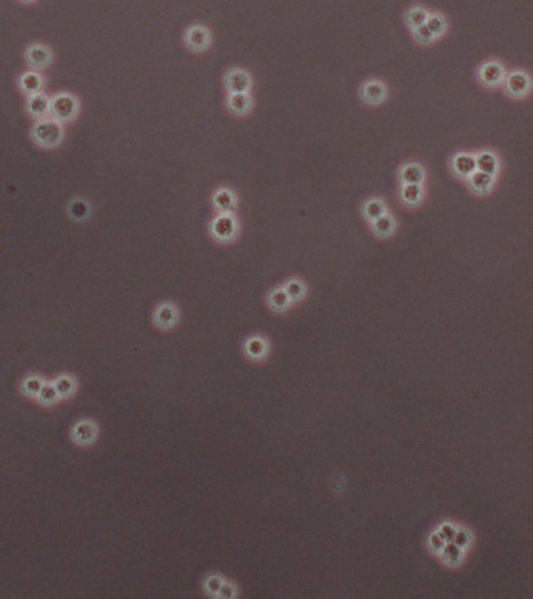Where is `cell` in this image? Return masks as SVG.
Listing matches in <instances>:
<instances>
[{
  "instance_id": "d6a6232c",
  "label": "cell",
  "mask_w": 533,
  "mask_h": 599,
  "mask_svg": "<svg viewBox=\"0 0 533 599\" xmlns=\"http://www.w3.org/2000/svg\"><path fill=\"white\" fill-rule=\"evenodd\" d=\"M412 36H413V39H415V43L420 44V46H432L436 41V38L432 35V32H430V30L428 28V26H423V27H418L415 30H412Z\"/></svg>"
},
{
  "instance_id": "f546056e",
  "label": "cell",
  "mask_w": 533,
  "mask_h": 599,
  "mask_svg": "<svg viewBox=\"0 0 533 599\" xmlns=\"http://www.w3.org/2000/svg\"><path fill=\"white\" fill-rule=\"evenodd\" d=\"M428 28L432 32V35L435 36L436 39L443 38V36L446 35L447 32V19L445 14L439 13V11H430V16L426 22Z\"/></svg>"
},
{
  "instance_id": "d4e9b609",
  "label": "cell",
  "mask_w": 533,
  "mask_h": 599,
  "mask_svg": "<svg viewBox=\"0 0 533 599\" xmlns=\"http://www.w3.org/2000/svg\"><path fill=\"white\" fill-rule=\"evenodd\" d=\"M430 16V10L428 7H424V5H412L405 10L404 13V22L407 28L415 30L418 27L426 26V22Z\"/></svg>"
},
{
  "instance_id": "7c38bea8",
  "label": "cell",
  "mask_w": 533,
  "mask_h": 599,
  "mask_svg": "<svg viewBox=\"0 0 533 599\" xmlns=\"http://www.w3.org/2000/svg\"><path fill=\"white\" fill-rule=\"evenodd\" d=\"M225 108L231 116L234 117H247L254 108V99L251 92H241V94H226Z\"/></svg>"
},
{
  "instance_id": "d6986e66",
  "label": "cell",
  "mask_w": 533,
  "mask_h": 599,
  "mask_svg": "<svg viewBox=\"0 0 533 599\" xmlns=\"http://www.w3.org/2000/svg\"><path fill=\"white\" fill-rule=\"evenodd\" d=\"M26 111L34 121L47 117L50 115V97L46 92L28 95L26 100Z\"/></svg>"
},
{
  "instance_id": "6da1fadb",
  "label": "cell",
  "mask_w": 533,
  "mask_h": 599,
  "mask_svg": "<svg viewBox=\"0 0 533 599\" xmlns=\"http://www.w3.org/2000/svg\"><path fill=\"white\" fill-rule=\"evenodd\" d=\"M64 124L58 122L57 119L50 116L38 119V121H34V124L32 125V128H30V139L38 147L46 150H53L59 147L64 142Z\"/></svg>"
},
{
  "instance_id": "603a6c76",
  "label": "cell",
  "mask_w": 533,
  "mask_h": 599,
  "mask_svg": "<svg viewBox=\"0 0 533 599\" xmlns=\"http://www.w3.org/2000/svg\"><path fill=\"white\" fill-rule=\"evenodd\" d=\"M477 159V170H482L488 175H493L498 178L501 172V158L498 153H494L493 150H482V152L476 153Z\"/></svg>"
},
{
  "instance_id": "8992f818",
  "label": "cell",
  "mask_w": 533,
  "mask_h": 599,
  "mask_svg": "<svg viewBox=\"0 0 533 599\" xmlns=\"http://www.w3.org/2000/svg\"><path fill=\"white\" fill-rule=\"evenodd\" d=\"M357 92L362 104L367 106H381L387 101L388 95H390V89H388V85L384 80L367 79L361 83Z\"/></svg>"
},
{
  "instance_id": "ba28073f",
  "label": "cell",
  "mask_w": 533,
  "mask_h": 599,
  "mask_svg": "<svg viewBox=\"0 0 533 599\" xmlns=\"http://www.w3.org/2000/svg\"><path fill=\"white\" fill-rule=\"evenodd\" d=\"M504 91L510 99L523 100L532 92L533 80L525 70L508 72L504 80Z\"/></svg>"
},
{
  "instance_id": "484cf974",
  "label": "cell",
  "mask_w": 533,
  "mask_h": 599,
  "mask_svg": "<svg viewBox=\"0 0 533 599\" xmlns=\"http://www.w3.org/2000/svg\"><path fill=\"white\" fill-rule=\"evenodd\" d=\"M153 319H154V323H157L159 328L169 329L178 322V309H177L175 304L163 303V304H159L157 311H154Z\"/></svg>"
},
{
  "instance_id": "277c9868",
  "label": "cell",
  "mask_w": 533,
  "mask_h": 599,
  "mask_svg": "<svg viewBox=\"0 0 533 599\" xmlns=\"http://www.w3.org/2000/svg\"><path fill=\"white\" fill-rule=\"evenodd\" d=\"M214 41L212 30L206 23H190L183 32V44L192 53H205L211 49Z\"/></svg>"
},
{
  "instance_id": "4316f807",
  "label": "cell",
  "mask_w": 533,
  "mask_h": 599,
  "mask_svg": "<svg viewBox=\"0 0 533 599\" xmlns=\"http://www.w3.org/2000/svg\"><path fill=\"white\" fill-rule=\"evenodd\" d=\"M36 403H38L41 407H44V409H53V407H57L58 404L63 403L61 397H59L55 386H53L52 380H49L41 389V392L38 393V397H36Z\"/></svg>"
},
{
  "instance_id": "44dd1931",
  "label": "cell",
  "mask_w": 533,
  "mask_h": 599,
  "mask_svg": "<svg viewBox=\"0 0 533 599\" xmlns=\"http://www.w3.org/2000/svg\"><path fill=\"white\" fill-rule=\"evenodd\" d=\"M368 226H370V231L373 233L376 237L388 239L392 237L398 230V219L392 211H388L387 214L382 215V217L368 224Z\"/></svg>"
},
{
  "instance_id": "5b68a950",
  "label": "cell",
  "mask_w": 533,
  "mask_h": 599,
  "mask_svg": "<svg viewBox=\"0 0 533 599\" xmlns=\"http://www.w3.org/2000/svg\"><path fill=\"white\" fill-rule=\"evenodd\" d=\"M99 423L89 417L79 418V420L72 424L69 431L70 442L79 448H91L92 445H95V442L99 440Z\"/></svg>"
},
{
  "instance_id": "83f0119b",
  "label": "cell",
  "mask_w": 533,
  "mask_h": 599,
  "mask_svg": "<svg viewBox=\"0 0 533 599\" xmlns=\"http://www.w3.org/2000/svg\"><path fill=\"white\" fill-rule=\"evenodd\" d=\"M267 302H268V306H270L274 313H284V311H287L292 306V300L289 298V295H287V292L283 286L272 289L267 297Z\"/></svg>"
},
{
  "instance_id": "4dcf8cb0",
  "label": "cell",
  "mask_w": 533,
  "mask_h": 599,
  "mask_svg": "<svg viewBox=\"0 0 533 599\" xmlns=\"http://www.w3.org/2000/svg\"><path fill=\"white\" fill-rule=\"evenodd\" d=\"M440 554H441V559L451 567H457L463 559V549L457 547V544H455L454 542L446 543Z\"/></svg>"
},
{
  "instance_id": "52a82bcc",
  "label": "cell",
  "mask_w": 533,
  "mask_h": 599,
  "mask_svg": "<svg viewBox=\"0 0 533 599\" xmlns=\"http://www.w3.org/2000/svg\"><path fill=\"white\" fill-rule=\"evenodd\" d=\"M223 88L226 94H241V92H251L254 86L253 75L250 74L247 69L239 68H230L223 74Z\"/></svg>"
},
{
  "instance_id": "9c48e42d",
  "label": "cell",
  "mask_w": 533,
  "mask_h": 599,
  "mask_svg": "<svg viewBox=\"0 0 533 599\" xmlns=\"http://www.w3.org/2000/svg\"><path fill=\"white\" fill-rule=\"evenodd\" d=\"M507 77V70L504 64L498 59H490L485 61L477 69V80L482 86L488 89H494L504 85V80Z\"/></svg>"
},
{
  "instance_id": "5bb4252c",
  "label": "cell",
  "mask_w": 533,
  "mask_h": 599,
  "mask_svg": "<svg viewBox=\"0 0 533 599\" xmlns=\"http://www.w3.org/2000/svg\"><path fill=\"white\" fill-rule=\"evenodd\" d=\"M451 172L454 173L457 178L462 179H468L472 173L477 170V159H476V153H466V152H459L455 153L454 157L451 158Z\"/></svg>"
},
{
  "instance_id": "ffe728a7",
  "label": "cell",
  "mask_w": 533,
  "mask_h": 599,
  "mask_svg": "<svg viewBox=\"0 0 533 599\" xmlns=\"http://www.w3.org/2000/svg\"><path fill=\"white\" fill-rule=\"evenodd\" d=\"M466 183H468V188L472 194H476L479 197H487L493 193L496 177L488 175V173H485L482 170H476L468 179H466Z\"/></svg>"
},
{
  "instance_id": "7402d4cb",
  "label": "cell",
  "mask_w": 533,
  "mask_h": 599,
  "mask_svg": "<svg viewBox=\"0 0 533 599\" xmlns=\"http://www.w3.org/2000/svg\"><path fill=\"white\" fill-rule=\"evenodd\" d=\"M49 381L43 376L41 373H27L23 375V378L19 382V393L22 395L23 398L27 400H36L38 397V393L41 392V389L46 384V382Z\"/></svg>"
},
{
  "instance_id": "30bf717a",
  "label": "cell",
  "mask_w": 533,
  "mask_h": 599,
  "mask_svg": "<svg viewBox=\"0 0 533 599\" xmlns=\"http://www.w3.org/2000/svg\"><path fill=\"white\" fill-rule=\"evenodd\" d=\"M211 206L215 213L236 214L239 209V194L231 186H217L211 194Z\"/></svg>"
},
{
  "instance_id": "d590c367",
  "label": "cell",
  "mask_w": 533,
  "mask_h": 599,
  "mask_svg": "<svg viewBox=\"0 0 533 599\" xmlns=\"http://www.w3.org/2000/svg\"><path fill=\"white\" fill-rule=\"evenodd\" d=\"M428 543H429V548L432 549L434 553H436V554H440L441 551H443V548H445V544H446V542L443 540L439 532H434V534H430Z\"/></svg>"
},
{
  "instance_id": "f35d334b",
  "label": "cell",
  "mask_w": 533,
  "mask_h": 599,
  "mask_svg": "<svg viewBox=\"0 0 533 599\" xmlns=\"http://www.w3.org/2000/svg\"><path fill=\"white\" fill-rule=\"evenodd\" d=\"M21 2H26V3H32V2H34V0H21Z\"/></svg>"
},
{
  "instance_id": "9a60e30c",
  "label": "cell",
  "mask_w": 533,
  "mask_h": 599,
  "mask_svg": "<svg viewBox=\"0 0 533 599\" xmlns=\"http://www.w3.org/2000/svg\"><path fill=\"white\" fill-rule=\"evenodd\" d=\"M426 178V167L418 161H407L398 169L399 184H424Z\"/></svg>"
},
{
  "instance_id": "8d00e7d4",
  "label": "cell",
  "mask_w": 533,
  "mask_h": 599,
  "mask_svg": "<svg viewBox=\"0 0 533 599\" xmlns=\"http://www.w3.org/2000/svg\"><path fill=\"white\" fill-rule=\"evenodd\" d=\"M455 544H457V547H460L462 549H465L466 547H468L470 544V542H471V537H470V532L468 531H465V529H457V532H455V537H454V540H452Z\"/></svg>"
},
{
  "instance_id": "cb8c5ba5",
  "label": "cell",
  "mask_w": 533,
  "mask_h": 599,
  "mask_svg": "<svg viewBox=\"0 0 533 599\" xmlns=\"http://www.w3.org/2000/svg\"><path fill=\"white\" fill-rule=\"evenodd\" d=\"M92 214V205L91 202L85 197H75L68 203V215L70 220L77 222V224H83L86 222Z\"/></svg>"
},
{
  "instance_id": "ac0fdd59",
  "label": "cell",
  "mask_w": 533,
  "mask_h": 599,
  "mask_svg": "<svg viewBox=\"0 0 533 599\" xmlns=\"http://www.w3.org/2000/svg\"><path fill=\"white\" fill-rule=\"evenodd\" d=\"M388 211H390L388 203L379 195L368 197V199H365L361 205V214L367 224H371V222L382 217V215L387 214Z\"/></svg>"
},
{
  "instance_id": "e0dca14e",
  "label": "cell",
  "mask_w": 533,
  "mask_h": 599,
  "mask_svg": "<svg viewBox=\"0 0 533 599\" xmlns=\"http://www.w3.org/2000/svg\"><path fill=\"white\" fill-rule=\"evenodd\" d=\"M17 88L23 95H33L38 92H44L46 79L44 75L39 74V70H27L19 75L17 79Z\"/></svg>"
},
{
  "instance_id": "7a4b0ae2",
  "label": "cell",
  "mask_w": 533,
  "mask_h": 599,
  "mask_svg": "<svg viewBox=\"0 0 533 599\" xmlns=\"http://www.w3.org/2000/svg\"><path fill=\"white\" fill-rule=\"evenodd\" d=\"M208 231L217 244H232L241 235V220L237 214L215 213L214 217L209 220Z\"/></svg>"
},
{
  "instance_id": "e575fe53",
  "label": "cell",
  "mask_w": 533,
  "mask_h": 599,
  "mask_svg": "<svg viewBox=\"0 0 533 599\" xmlns=\"http://www.w3.org/2000/svg\"><path fill=\"white\" fill-rule=\"evenodd\" d=\"M436 532H439V534L441 536L443 540H445L446 543H449V542L454 540L455 532H457V528H455V526L452 523H443V524H440V528H439V531H436Z\"/></svg>"
},
{
  "instance_id": "836d02e7",
  "label": "cell",
  "mask_w": 533,
  "mask_h": 599,
  "mask_svg": "<svg viewBox=\"0 0 533 599\" xmlns=\"http://www.w3.org/2000/svg\"><path fill=\"white\" fill-rule=\"evenodd\" d=\"M221 585H223V579H221L220 576H215V574H212V576H209L206 579L205 590L208 591V595L219 596V591L221 589Z\"/></svg>"
},
{
  "instance_id": "74e56055",
  "label": "cell",
  "mask_w": 533,
  "mask_h": 599,
  "mask_svg": "<svg viewBox=\"0 0 533 599\" xmlns=\"http://www.w3.org/2000/svg\"><path fill=\"white\" fill-rule=\"evenodd\" d=\"M236 595H237L236 587L230 582H223V585H221V589L219 591V596L225 598V599H231V598H234Z\"/></svg>"
},
{
  "instance_id": "f1b7e54d",
  "label": "cell",
  "mask_w": 533,
  "mask_h": 599,
  "mask_svg": "<svg viewBox=\"0 0 533 599\" xmlns=\"http://www.w3.org/2000/svg\"><path fill=\"white\" fill-rule=\"evenodd\" d=\"M283 287L285 289L287 295H289V298L292 300V303L303 302L304 297H306V293H308L306 283H303V281L299 279V278L287 279L285 284Z\"/></svg>"
},
{
  "instance_id": "1f68e13d",
  "label": "cell",
  "mask_w": 533,
  "mask_h": 599,
  "mask_svg": "<svg viewBox=\"0 0 533 599\" xmlns=\"http://www.w3.org/2000/svg\"><path fill=\"white\" fill-rule=\"evenodd\" d=\"M245 351L251 359H262L267 355L268 345L262 337H251L245 345Z\"/></svg>"
},
{
  "instance_id": "4fadbf2b",
  "label": "cell",
  "mask_w": 533,
  "mask_h": 599,
  "mask_svg": "<svg viewBox=\"0 0 533 599\" xmlns=\"http://www.w3.org/2000/svg\"><path fill=\"white\" fill-rule=\"evenodd\" d=\"M52 382L53 386H55L58 395L61 397L63 403L74 398L80 389L79 376L75 373H70V371H61L55 378H52Z\"/></svg>"
},
{
  "instance_id": "3957f363",
  "label": "cell",
  "mask_w": 533,
  "mask_h": 599,
  "mask_svg": "<svg viewBox=\"0 0 533 599\" xmlns=\"http://www.w3.org/2000/svg\"><path fill=\"white\" fill-rule=\"evenodd\" d=\"M81 104L74 92L61 91L50 97V117L61 124L74 122L80 116Z\"/></svg>"
},
{
  "instance_id": "8fae6325",
  "label": "cell",
  "mask_w": 533,
  "mask_h": 599,
  "mask_svg": "<svg viewBox=\"0 0 533 599\" xmlns=\"http://www.w3.org/2000/svg\"><path fill=\"white\" fill-rule=\"evenodd\" d=\"M23 58H26V63L30 69L44 70L53 63V50L49 46L34 43L27 47L26 52H23Z\"/></svg>"
},
{
  "instance_id": "2e32d148",
  "label": "cell",
  "mask_w": 533,
  "mask_h": 599,
  "mask_svg": "<svg viewBox=\"0 0 533 599\" xmlns=\"http://www.w3.org/2000/svg\"><path fill=\"white\" fill-rule=\"evenodd\" d=\"M398 197L404 208L415 209L421 206L426 199V188H424V184H401Z\"/></svg>"
}]
</instances>
